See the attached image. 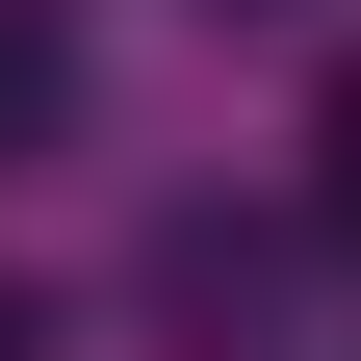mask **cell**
Returning a JSON list of instances; mask_svg holds the SVG:
<instances>
[{
    "label": "cell",
    "instance_id": "obj_1",
    "mask_svg": "<svg viewBox=\"0 0 361 361\" xmlns=\"http://www.w3.org/2000/svg\"><path fill=\"white\" fill-rule=\"evenodd\" d=\"M336 233H361V78H336Z\"/></svg>",
    "mask_w": 361,
    "mask_h": 361
}]
</instances>
